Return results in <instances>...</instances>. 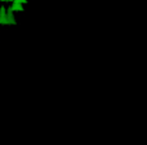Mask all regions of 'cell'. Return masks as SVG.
Listing matches in <instances>:
<instances>
[{"label":"cell","instance_id":"1","mask_svg":"<svg viewBox=\"0 0 147 145\" xmlns=\"http://www.w3.org/2000/svg\"><path fill=\"white\" fill-rule=\"evenodd\" d=\"M0 25H9V21L7 17V8L1 5L0 8Z\"/></svg>","mask_w":147,"mask_h":145},{"label":"cell","instance_id":"2","mask_svg":"<svg viewBox=\"0 0 147 145\" xmlns=\"http://www.w3.org/2000/svg\"><path fill=\"white\" fill-rule=\"evenodd\" d=\"M7 17H8V21H9V25H16V20H14V14H13L12 7L7 8Z\"/></svg>","mask_w":147,"mask_h":145},{"label":"cell","instance_id":"3","mask_svg":"<svg viewBox=\"0 0 147 145\" xmlns=\"http://www.w3.org/2000/svg\"><path fill=\"white\" fill-rule=\"evenodd\" d=\"M12 10L13 12H23V5L21 3H12Z\"/></svg>","mask_w":147,"mask_h":145},{"label":"cell","instance_id":"4","mask_svg":"<svg viewBox=\"0 0 147 145\" xmlns=\"http://www.w3.org/2000/svg\"><path fill=\"white\" fill-rule=\"evenodd\" d=\"M0 1H1V3H5V1H7V3H12L13 0H0Z\"/></svg>","mask_w":147,"mask_h":145}]
</instances>
